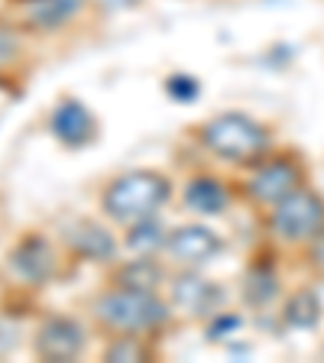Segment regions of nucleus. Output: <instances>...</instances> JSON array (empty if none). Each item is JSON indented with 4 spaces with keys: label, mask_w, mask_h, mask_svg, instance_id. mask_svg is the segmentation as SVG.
Segmentation results:
<instances>
[{
    "label": "nucleus",
    "mask_w": 324,
    "mask_h": 363,
    "mask_svg": "<svg viewBox=\"0 0 324 363\" xmlns=\"http://www.w3.org/2000/svg\"><path fill=\"white\" fill-rule=\"evenodd\" d=\"M169 182L159 172H130L104 191V211L121 224H136L152 218L169 201Z\"/></svg>",
    "instance_id": "obj_1"
},
{
    "label": "nucleus",
    "mask_w": 324,
    "mask_h": 363,
    "mask_svg": "<svg viewBox=\"0 0 324 363\" xmlns=\"http://www.w3.org/2000/svg\"><path fill=\"white\" fill-rule=\"evenodd\" d=\"M201 143L227 162H253L266 152L269 133L247 113H220L211 123H204Z\"/></svg>",
    "instance_id": "obj_2"
},
{
    "label": "nucleus",
    "mask_w": 324,
    "mask_h": 363,
    "mask_svg": "<svg viewBox=\"0 0 324 363\" xmlns=\"http://www.w3.org/2000/svg\"><path fill=\"white\" fill-rule=\"evenodd\" d=\"M98 318L104 325L117 328L123 334L133 331H150V328L166 325L169 308L159 302L152 292H140V289H117L107 292L104 298H98Z\"/></svg>",
    "instance_id": "obj_3"
},
{
    "label": "nucleus",
    "mask_w": 324,
    "mask_h": 363,
    "mask_svg": "<svg viewBox=\"0 0 324 363\" xmlns=\"http://www.w3.org/2000/svg\"><path fill=\"white\" fill-rule=\"evenodd\" d=\"M324 227V201L315 191H305L302 185L295 191H289L286 198L276 201L272 211V230L282 240H308L318 237V230Z\"/></svg>",
    "instance_id": "obj_4"
},
{
    "label": "nucleus",
    "mask_w": 324,
    "mask_h": 363,
    "mask_svg": "<svg viewBox=\"0 0 324 363\" xmlns=\"http://www.w3.org/2000/svg\"><path fill=\"white\" fill-rule=\"evenodd\" d=\"M224 250V240H220L214 230H208V227H179L172 237H166V253L172 263L179 266H189V269H195V266L208 263V259H214Z\"/></svg>",
    "instance_id": "obj_5"
},
{
    "label": "nucleus",
    "mask_w": 324,
    "mask_h": 363,
    "mask_svg": "<svg viewBox=\"0 0 324 363\" xmlns=\"http://www.w3.org/2000/svg\"><path fill=\"white\" fill-rule=\"evenodd\" d=\"M302 185V169L295 166L292 159H272L266 166H259L250 179V195L257 201L276 204L279 198H286L289 191H295Z\"/></svg>",
    "instance_id": "obj_6"
},
{
    "label": "nucleus",
    "mask_w": 324,
    "mask_h": 363,
    "mask_svg": "<svg viewBox=\"0 0 324 363\" xmlns=\"http://www.w3.org/2000/svg\"><path fill=\"white\" fill-rule=\"evenodd\" d=\"M84 347V331L72 318H52L39 331L36 350L43 360H75Z\"/></svg>",
    "instance_id": "obj_7"
},
{
    "label": "nucleus",
    "mask_w": 324,
    "mask_h": 363,
    "mask_svg": "<svg viewBox=\"0 0 324 363\" xmlns=\"http://www.w3.org/2000/svg\"><path fill=\"white\" fill-rule=\"evenodd\" d=\"M172 302L179 305L185 315L204 318V315H214V308H220L224 292H220V286L201 279V276H179V279L172 282Z\"/></svg>",
    "instance_id": "obj_8"
},
{
    "label": "nucleus",
    "mask_w": 324,
    "mask_h": 363,
    "mask_svg": "<svg viewBox=\"0 0 324 363\" xmlns=\"http://www.w3.org/2000/svg\"><path fill=\"white\" fill-rule=\"evenodd\" d=\"M94 117L78 101H62L52 113V133L65 146H88L94 140Z\"/></svg>",
    "instance_id": "obj_9"
},
{
    "label": "nucleus",
    "mask_w": 324,
    "mask_h": 363,
    "mask_svg": "<svg viewBox=\"0 0 324 363\" xmlns=\"http://www.w3.org/2000/svg\"><path fill=\"white\" fill-rule=\"evenodd\" d=\"M13 269L20 279L43 286L49 276L55 272V250L43 240V237H30L26 243H20V250L13 253Z\"/></svg>",
    "instance_id": "obj_10"
},
{
    "label": "nucleus",
    "mask_w": 324,
    "mask_h": 363,
    "mask_svg": "<svg viewBox=\"0 0 324 363\" xmlns=\"http://www.w3.org/2000/svg\"><path fill=\"white\" fill-rule=\"evenodd\" d=\"M185 201L198 214H220L227 208V191L218 179L198 175V179L189 182V189H185Z\"/></svg>",
    "instance_id": "obj_11"
},
{
    "label": "nucleus",
    "mask_w": 324,
    "mask_h": 363,
    "mask_svg": "<svg viewBox=\"0 0 324 363\" xmlns=\"http://www.w3.org/2000/svg\"><path fill=\"white\" fill-rule=\"evenodd\" d=\"M68 240H72V247H75L84 259H113L117 257L113 237L98 224H78L75 230L68 234Z\"/></svg>",
    "instance_id": "obj_12"
},
{
    "label": "nucleus",
    "mask_w": 324,
    "mask_h": 363,
    "mask_svg": "<svg viewBox=\"0 0 324 363\" xmlns=\"http://www.w3.org/2000/svg\"><path fill=\"white\" fill-rule=\"evenodd\" d=\"M82 7L84 0H26V16L39 30H55L72 20Z\"/></svg>",
    "instance_id": "obj_13"
},
{
    "label": "nucleus",
    "mask_w": 324,
    "mask_h": 363,
    "mask_svg": "<svg viewBox=\"0 0 324 363\" xmlns=\"http://www.w3.org/2000/svg\"><path fill=\"white\" fill-rule=\"evenodd\" d=\"M276 292H279V276H276V269L269 263H257L247 272L243 295H247L250 305H269Z\"/></svg>",
    "instance_id": "obj_14"
},
{
    "label": "nucleus",
    "mask_w": 324,
    "mask_h": 363,
    "mask_svg": "<svg viewBox=\"0 0 324 363\" xmlns=\"http://www.w3.org/2000/svg\"><path fill=\"white\" fill-rule=\"evenodd\" d=\"M121 286L123 289H140V292H152V289L162 282V269L152 263L150 257H136L130 266L121 269Z\"/></svg>",
    "instance_id": "obj_15"
},
{
    "label": "nucleus",
    "mask_w": 324,
    "mask_h": 363,
    "mask_svg": "<svg viewBox=\"0 0 324 363\" xmlns=\"http://www.w3.org/2000/svg\"><path fill=\"white\" fill-rule=\"evenodd\" d=\"M318 318H321V302H318L315 292H295L286 305V321L298 331H308V328L318 325Z\"/></svg>",
    "instance_id": "obj_16"
},
{
    "label": "nucleus",
    "mask_w": 324,
    "mask_h": 363,
    "mask_svg": "<svg viewBox=\"0 0 324 363\" xmlns=\"http://www.w3.org/2000/svg\"><path fill=\"white\" fill-rule=\"evenodd\" d=\"M166 243V234H162V224H156V220L143 218L136 220L133 230L127 234V247L133 250L136 257H150V253H156L159 247Z\"/></svg>",
    "instance_id": "obj_17"
},
{
    "label": "nucleus",
    "mask_w": 324,
    "mask_h": 363,
    "mask_svg": "<svg viewBox=\"0 0 324 363\" xmlns=\"http://www.w3.org/2000/svg\"><path fill=\"white\" fill-rule=\"evenodd\" d=\"M143 357H146V350L140 347L136 340H130V334L107 350V360H143Z\"/></svg>",
    "instance_id": "obj_18"
},
{
    "label": "nucleus",
    "mask_w": 324,
    "mask_h": 363,
    "mask_svg": "<svg viewBox=\"0 0 324 363\" xmlns=\"http://www.w3.org/2000/svg\"><path fill=\"white\" fill-rule=\"evenodd\" d=\"M198 82L191 75H175L172 82H169V94H172V98H179V101H185V104H189V101H195L198 98Z\"/></svg>",
    "instance_id": "obj_19"
},
{
    "label": "nucleus",
    "mask_w": 324,
    "mask_h": 363,
    "mask_svg": "<svg viewBox=\"0 0 324 363\" xmlns=\"http://www.w3.org/2000/svg\"><path fill=\"white\" fill-rule=\"evenodd\" d=\"M237 328H240V318H237V315H224L220 321H214V325H211V337L218 340V337H224V331H237Z\"/></svg>",
    "instance_id": "obj_20"
},
{
    "label": "nucleus",
    "mask_w": 324,
    "mask_h": 363,
    "mask_svg": "<svg viewBox=\"0 0 324 363\" xmlns=\"http://www.w3.org/2000/svg\"><path fill=\"white\" fill-rule=\"evenodd\" d=\"M315 263L324 269V227L318 230V243H315Z\"/></svg>",
    "instance_id": "obj_21"
},
{
    "label": "nucleus",
    "mask_w": 324,
    "mask_h": 363,
    "mask_svg": "<svg viewBox=\"0 0 324 363\" xmlns=\"http://www.w3.org/2000/svg\"><path fill=\"white\" fill-rule=\"evenodd\" d=\"M104 7H130V4H136V0H101Z\"/></svg>",
    "instance_id": "obj_22"
}]
</instances>
